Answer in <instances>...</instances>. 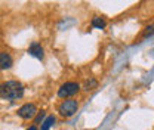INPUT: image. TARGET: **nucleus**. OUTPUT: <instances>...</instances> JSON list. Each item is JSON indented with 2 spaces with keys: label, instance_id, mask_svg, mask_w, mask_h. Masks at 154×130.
<instances>
[{
  "label": "nucleus",
  "instance_id": "obj_1",
  "mask_svg": "<svg viewBox=\"0 0 154 130\" xmlns=\"http://www.w3.org/2000/svg\"><path fill=\"white\" fill-rule=\"evenodd\" d=\"M22 95H24V86L17 80H9L0 84V96L3 99L14 101V99L22 98Z\"/></svg>",
  "mask_w": 154,
  "mask_h": 130
},
{
  "label": "nucleus",
  "instance_id": "obj_2",
  "mask_svg": "<svg viewBox=\"0 0 154 130\" xmlns=\"http://www.w3.org/2000/svg\"><path fill=\"white\" fill-rule=\"evenodd\" d=\"M79 110V102L74 99H65L59 104L58 107V111L62 117H73Z\"/></svg>",
  "mask_w": 154,
  "mask_h": 130
},
{
  "label": "nucleus",
  "instance_id": "obj_3",
  "mask_svg": "<svg viewBox=\"0 0 154 130\" xmlns=\"http://www.w3.org/2000/svg\"><path fill=\"white\" fill-rule=\"evenodd\" d=\"M79 90H80V84H79V83H76V81H67V83H64V84L59 87L58 96H59V98H70V96L77 95Z\"/></svg>",
  "mask_w": 154,
  "mask_h": 130
},
{
  "label": "nucleus",
  "instance_id": "obj_4",
  "mask_svg": "<svg viewBox=\"0 0 154 130\" xmlns=\"http://www.w3.org/2000/svg\"><path fill=\"white\" fill-rule=\"evenodd\" d=\"M36 114H37V108L34 104H25L18 110V115L24 120H31L36 117Z\"/></svg>",
  "mask_w": 154,
  "mask_h": 130
},
{
  "label": "nucleus",
  "instance_id": "obj_5",
  "mask_svg": "<svg viewBox=\"0 0 154 130\" xmlns=\"http://www.w3.org/2000/svg\"><path fill=\"white\" fill-rule=\"evenodd\" d=\"M14 61H12V56L6 52H0V68L2 70H9L12 67Z\"/></svg>",
  "mask_w": 154,
  "mask_h": 130
},
{
  "label": "nucleus",
  "instance_id": "obj_6",
  "mask_svg": "<svg viewBox=\"0 0 154 130\" xmlns=\"http://www.w3.org/2000/svg\"><path fill=\"white\" fill-rule=\"evenodd\" d=\"M28 53L30 55H33V56H36L37 59H43V49H42V46L38 44V43H31L30 44V47H28Z\"/></svg>",
  "mask_w": 154,
  "mask_h": 130
},
{
  "label": "nucleus",
  "instance_id": "obj_7",
  "mask_svg": "<svg viewBox=\"0 0 154 130\" xmlns=\"http://www.w3.org/2000/svg\"><path fill=\"white\" fill-rule=\"evenodd\" d=\"M54 124H55V117H54V115H49V117H46V120L42 123V130H49Z\"/></svg>",
  "mask_w": 154,
  "mask_h": 130
},
{
  "label": "nucleus",
  "instance_id": "obj_8",
  "mask_svg": "<svg viewBox=\"0 0 154 130\" xmlns=\"http://www.w3.org/2000/svg\"><path fill=\"white\" fill-rule=\"evenodd\" d=\"M105 25H107V22H105L102 18H98V17H95V18L92 19V27H95V28L102 30V28H105Z\"/></svg>",
  "mask_w": 154,
  "mask_h": 130
},
{
  "label": "nucleus",
  "instance_id": "obj_9",
  "mask_svg": "<svg viewBox=\"0 0 154 130\" xmlns=\"http://www.w3.org/2000/svg\"><path fill=\"white\" fill-rule=\"evenodd\" d=\"M153 34H154V24H151V25H148L145 28V31L142 34V38H147V37H150V36H153Z\"/></svg>",
  "mask_w": 154,
  "mask_h": 130
},
{
  "label": "nucleus",
  "instance_id": "obj_10",
  "mask_svg": "<svg viewBox=\"0 0 154 130\" xmlns=\"http://www.w3.org/2000/svg\"><path fill=\"white\" fill-rule=\"evenodd\" d=\"M96 86V80H88L86 83H85V90H91L92 87H95Z\"/></svg>",
  "mask_w": 154,
  "mask_h": 130
},
{
  "label": "nucleus",
  "instance_id": "obj_11",
  "mask_svg": "<svg viewBox=\"0 0 154 130\" xmlns=\"http://www.w3.org/2000/svg\"><path fill=\"white\" fill-rule=\"evenodd\" d=\"M43 118H45V111H42V112H38V115H37V118H36V123H40V121H42V120H43Z\"/></svg>",
  "mask_w": 154,
  "mask_h": 130
},
{
  "label": "nucleus",
  "instance_id": "obj_12",
  "mask_svg": "<svg viewBox=\"0 0 154 130\" xmlns=\"http://www.w3.org/2000/svg\"><path fill=\"white\" fill-rule=\"evenodd\" d=\"M28 130H37V127H36V126H31V127H30Z\"/></svg>",
  "mask_w": 154,
  "mask_h": 130
}]
</instances>
